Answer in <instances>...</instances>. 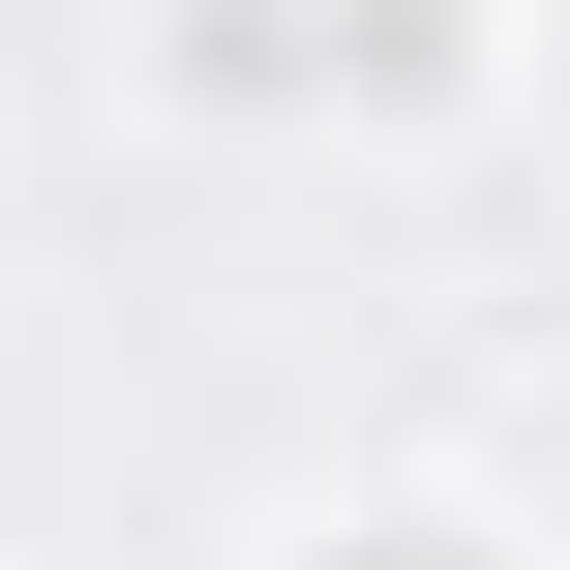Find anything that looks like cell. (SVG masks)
I'll use <instances>...</instances> for the list:
<instances>
[{"instance_id":"cell-1","label":"cell","mask_w":570,"mask_h":570,"mask_svg":"<svg viewBox=\"0 0 570 570\" xmlns=\"http://www.w3.org/2000/svg\"><path fill=\"white\" fill-rule=\"evenodd\" d=\"M120 90H150L180 150H331V0H150Z\"/></svg>"},{"instance_id":"cell-2","label":"cell","mask_w":570,"mask_h":570,"mask_svg":"<svg viewBox=\"0 0 570 570\" xmlns=\"http://www.w3.org/2000/svg\"><path fill=\"white\" fill-rule=\"evenodd\" d=\"M511 120V0H331V150H481Z\"/></svg>"},{"instance_id":"cell-3","label":"cell","mask_w":570,"mask_h":570,"mask_svg":"<svg viewBox=\"0 0 570 570\" xmlns=\"http://www.w3.org/2000/svg\"><path fill=\"white\" fill-rule=\"evenodd\" d=\"M271 570H570V541L511 511V481H451V451H391V481H331V511H301Z\"/></svg>"},{"instance_id":"cell-4","label":"cell","mask_w":570,"mask_h":570,"mask_svg":"<svg viewBox=\"0 0 570 570\" xmlns=\"http://www.w3.org/2000/svg\"><path fill=\"white\" fill-rule=\"evenodd\" d=\"M511 150H570V0H511Z\"/></svg>"}]
</instances>
